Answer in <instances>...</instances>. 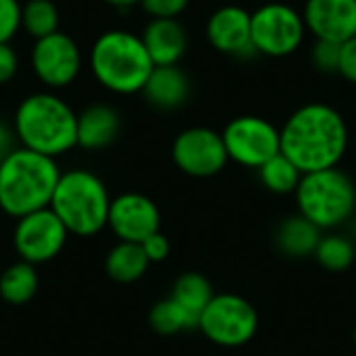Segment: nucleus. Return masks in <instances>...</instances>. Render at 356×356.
Instances as JSON below:
<instances>
[{
    "instance_id": "obj_1",
    "label": "nucleus",
    "mask_w": 356,
    "mask_h": 356,
    "mask_svg": "<svg viewBox=\"0 0 356 356\" xmlns=\"http://www.w3.org/2000/svg\"><path fill=\"white\" fill-rule=\"evenodd\" d=\"M280 140L282 154L302 173H313L340 165L348 148V127L334 106L311 102L290 115Z\"/></svg>"
},
{
    "instance_id": "obj_2",
    "label": "nucleus",
    "mask_w": 356,
    "mask_h": 356,
    "mask_svg": "<svg viewBox=\"0 0 356 356\" xmlns=\"http://www.w3.org/2000/svg\"><path fill=\"white\" fill-rule=\"evenodd\" d=\"M60 169L54 159L17 146L0 163V211L13 219L50 207Z\"/></svg>"
},
{
    "instance_id": "obj_3",
    "label": "nucleus",
    "mask_w": 356,
    "mask_h": 356,
    "mask_svg": "<svg viewBox=\"0 0 356 356\" xmlns=\"http://www.w3.org/2000/svg\"><path fill=\"white\" fill-rule=\"evenodd\" d=\"M19 146L56 159L77 146V113L52 92L25 96L15 113Z\"/></svg>"
},
{
    "instance_id": "obj_4",
    "label": "nucleus",
    "mask_w": 356,
    "mask_h": 356,
    "mask_svg": "<svg viewBox=\"0 0 356 356\" xmlns=\"http://www.w3.org/2000/svg\"><path fill=\"white\" fill-rule=\"evenodd\" d=\"M90 69L108 92L136 94L144 90L154 63L140 35L125 29H108L92 44Z\"/></svg>"
},
{
    "instance_id": "obj_5",
    "label": "nucleus",
    "mask_w": 356,
    "mask_h": 356,
    "mask_svg": "<svg viewBox=\"0 0 356 356\" xmlns=\"http://www.w3.org/2000/svg\"><path fill=\"white\" fill-rule=\"evenodd\" d=\"M111 196L104 181L88 169L60 173L50 209L71 236L92 238L108 225Z\"/></svg>"
},
{
    "instance_id": "obj_6",
    "label": "nucleus",
    "mask_w": 356,
    "mask_h": 356,
    "mask_svg": "<svg viewBox=\"0 0 356 356\" xmlns=\"http://www.w3.org/2000/svg\"><path fill=\"white\" fill-rule=\"evenodd\" d=\"M294 196L298 213L321 232L338 229L356 213V184L338 167L305 173Z\"/></svg>"
},
{
    "instance_id": "obj_7",
    "label": "nucleus",
    "mask_w": 356,
    "mask_h": 356,
    "mask_svg": "<svg viewBox=\"0 0 356 356\" xmlns=\"http://www.w3.org/2000/svg\"><path fill=\"white\" fill-rule=\"evenodd\" d=\"M198 330L217 346L238 348L257 336L259 313L257 307L240 294H215L198 317Z\"/></svg>"
},
{
    "instance_id": "obj_8",
    "label": "nucleus",
    "mask_w": 356,
    "mask_h": 356,
    "mask_svg": "<svg viewBox=\"0 0 356 356\" xmlns=\"http://www.w3.org/2000/svg\"><path fill=\"white\" fill-rule=\"evenodd\" d=\"M252 46L259 54L282 58L296 52L305 40V17L282 2H269L250 13Z\"/></svg>"
},
{
    "instance_id": "obj_9",
    "label": "nucleus",
    "mask_w": 356,
    "mask_h": 356,
    "mask_svg": "<svg viewBox=\"0 0 356 356\" xmlns=\"http://www.w3.org/2000/svg\"><path fill=\"white\" fill-rule=\"evenodd\" d=\"M221 136L229 161L248 169H261L269 159L282 152L280 129L257 115L232 119Z\"/></svg>"
},
{
    "instance_id": "obj_10",
    "label": "nucleus",
    "mask_w": 356,
    "mask_h": 356,
    "mask_svg": "<svg viewBox=\"0 0 356 356\" xmlns=\"http://www.w3.org/2000/svg\"><path fill=\"white\" fill-rule=\"evenodd\" d=\"M69 236L71 234L67 232L63 221L48 207L17 219L13 232V246L21 261L42 265L63 252Z\"/></svg>"
},
{
    "instance_id": "obj_11",
    "label": "nucleus",
    "mask_w": 356,
    "mask_h": 356,
    "mask_svg": "<svg viewBox=\"0 0 356 356\" xmlns=\"http://www.w3.org/2000/svg\"><path fill=\"white\" fill-rule=\"evenodd\" d=\"M171 159L190 177H213L229 163L223 136L211 127H188L173 140Z\"/></svg>"
},
{
    "instance_id": "obj_12",
    "label": "nucleus",
    "mask_w": 356,
    "mask_h": 356,
    "mask_svg": "<svg viewBox=\"0 0 356 356\" xmlns=\"http://www.w3.org/2000/svg\"><path fill=\"white\" fill-rule=\"evenodd\" d=\"M31 69L46 88H67L81 71L79 46L63 31L40 38L31 48Z\"/></svg>"
},
{
    "instance_id": "obj_13",
    "label": "nucleus",
    "mask_w": 356,
    "mask_h": 356,
    "mask_svg": "<svg viewBox=\"0 0 356 356\" xmlns=\"http://www.w3.org/2000/svg\"><path fill=\"white\" fill-rule=\"evenodd\" d=\"M106 227L119 242L142 244L148 236L161 232V211L148 196L125 192L111 200Z\"/></svg>"
},
{
    "instance_id": "obj_14",
    "label": "nucleus",
    "mask_w": 356,
    "mask_h": 356,
    "mask_svg": "<svg viewBox=\"0 0 356 356\" xmlns=\"http://www.w3.org/2000/svg\"><path fill=\"white\" fill-rule=\"evenodd\" d=\"M207 38L215 50L229 56H248L257 52L252 46L250 13L236 4H225L209 17Z\"/></svg>"
},
{
    "instance_id": "obj_15",
    "label": "nucleus",
    "mask_w": 356,
    "mask_h": 356,
    "mask_svg": "<svg viewBox=\"0 0 356 356\" xmlns=\"http://www.w3.org/2000/svg\"><path fill=\"white\" fill-rule=\"evenodd\" d=\"M302 17L317 40L342 44L356 35V0H307Z\"/></svg>"
},
{
    "instance_id": "obj_16",
    "label": "nucleus",
    "mask_w": 356,
    "mask_h": 356,
    "mask_svg": "<svg viewBox=\"0 0 356 356\" xmlns=\"http://www.w3.org/2000/svg\"><path fill=\"white\" fill-rule=\"evenodd\" d=\"M140 38L154 67L177 65L188 48V33L177 19H150Z\"/></svg>"
},
{
    "instance_id": "obj_17",
    "label": "nucleus",
    "mask_w": 356,
    "mask_h": 356,
    "mask_svg": "<svg viewBox=\"0 0 356 356\" xmlns=\"http://www.w3.org/2000/svg\"><path fill=\"white\" fill-rule=\"evenodd\" d=\"M121 129L119 113L108 104H90L77 113V146L83 150L108 148Z\"/></svg>"
},
{
    "instance_id": "obj_18",
    "label": "nucleus",
    "mask_w": 356,
    "mask_h": 356,
    "mask_svg": "<svg viewBox=\"0 0 356 356\" xmlns=\"http://www.w3.org/2000/svg\"><path fill=\"white\" fill-rule=\"evenodd\" d=\"M190 90V79L177 65H161L152 69L142 94L154 108L173 111L186 104Z\"/></svg>"
},
{
    "instance_id": "obj_19",
    "label": "nucleus",
    "mask_w": 356,
    "mask_h": 356,
    "mask_svg": "<svg viewBox=\"0 0 356 356\" xmlns=\"http://www.w3.org/2000/svg\"><path fill=\"white\" fill-rule=\"evenodd\" d=\"M321 236L323 232L298 213V215L286 217L280 223L275 232V244L282 254L290 259H305V257L315 254Z\"/></svg>"
},
{
    "instance_id": "obj_20",
    "label": "nucleus",
    "mask_w": 356,
    "mask_h": 356,
    "mask_svg": "<svg viewBox=\"0 0 356 356\" xmlns=\"http://www.w3.org/2000/svg\"><path fill=\"white\" fill-rule=\"evenodd\" d=\"M148 267L150 261L142 244L136 242H117L104 259V271L117 284H134L142 280Z\"/></svg>"
},
{
    "instance_id": "obj_21",
    "label": "nucleus",
    "mask_w": 356,
    "mask_h": 356,
    "mask_svg": "<svg viewBox=\"0 0 356 356\" xmlns=\"http://www.w3.org/2000/svg\"><path fill=\"white\" fill-rule=\"evenodd\" d=\"M40 288V277L35 265L17 261L0 273V298L6 305L21 307L27 305Z\"/></svg>"
},
{
    "instance_id": "obj_22",
    "label": "nucleus",
    "mask_w": 356,
    "mask_h": 356,
    "mask_svg": "<svg viewBox=\"0 0 356 356\" xmlns=\"http://www.w3.org/2000/svg\"><path fill=\"white\" fill-rule=\"evenodd\" d=\"M213 296H215L213 284L207 280V275H202L198 271L181 273L171 288V298L175 302H179L196 319L207 309V305L213 300Z\"/></svg>"
},
{
    "instance_id": "obj_23",
    "label": "nucleus",
    "mask_w": 356,
    "mask_h": 356,
    "mask_svg": "<svg viewBox=\"0 0 356 356\" xmlns=\"http://www.w3.org/2000/svg\"><path fill=\"white\" fill-rule=\"evenodd\" d=\"M315 261L330 273H342L348 271L356 261V246L353 238L340 232H330L323 234L317 250H315Z\"/></svg>"
},
{
    "instance_id": "obj_24",
    "label": "nucleus",
    "mask_w": 356,
    "mask_h": 356,
    "mask_svg": "<svg viewBox=\"0 0 356 356\" xmlns=\"http://www.w3.org/2000/svg\"><path fill=\"white\" fill-rule=\"evenodd\" d=\"M148 323L161 336H175L186 330H198V319L194 315H190L171 296L152 305V309L148 313Z\"/></svg>"
},
{
    "instance_id": "obj_25",
    "label": "nucleus",
    "mask_w": 356,
    "mask_h": 356,
    "mask_svg": "<svg viewBox=\"0 0 356 356\" xmlns=\"http://www.w3.org/2000/svg\"><path fill=\"white\" fill-rule=\"evenodd\" d=\"M302 171L286 156V154H275L273 159H269L261 169H259V177L261 184L273 192V194H294L300 179H302Z\"/></svg>"
},
{
    "instance_id": "obj_26",
    "label": "nucleus",
    "mask_w": 356,
    "mask_h": 356,
    "mask_svg": "<svg viewBox=\"0 0 356 356\" xmlns=\"http://www.w3.org/2000/svg\"><path fill=\"white\" fill-rule=\"evenodd\" d=\"M21 29L40 40L58 31V10L52 0H27L21 4Z\"/></svg>"
},
{
    "instance_id": "obj_27",
    "label": "nucleus",
    "mask_w": 356,
    "mask_h": 356,
    "mask_svg": "<svg viewBox=\"0 0 356 356\" xmlns=\"http://www.w3.org/2000/svg\"><path fill=\"white\" fill-rule=\"evenodd\" d=\"M21 29V4L19 0H0V44L10 40Z\"/></svg>"
},
{
    "instance_id": "obj_28",
    "label": "nucleus",
    "mask_w": 356,
    "mask_h": 356,
    "mask_svg": "<svg viewBox=\"0 0 356 356\" xmlns=\"http://www.w3.org/2000/svg\"><path fill=\"white\" fill-rule=\"evenodd\" d=\"M340 46L336 42L317 40L313 46V65L323 73H338L340 67Z\"/></svg>"
},
{
    "instance_id": "obj_29",
    "label": "nucleus",
    "mask_w": 356,
    "mask_h": 356,
    "mask_svg": "<svg viewBox=\"0 0 356 356\" xmlns=\"http://www.w3.org/2000/svg\"><path fill=\"white\" fill-rule=\"evenodd\" d=\"M190 0H140L150 19H177L186 10Z\"/></svg>"
},
{
    "instance_id": "obj_30",
    "label": "nucleus",
    "mask_w": 356,
    "mask_h": 356,
    "mask_svg": "<svg viewBox=\"0 0 356 356\" xmlns=\"http://www.w3.org/2000/svg\"><path fill=\"white\" fill-rule=\"evenodd\" d=\"M142 248H144V252H146V257H148L150 263H163V261L169 257V252H171L169 238H167L165 234H161V232L148 236V238L142 242Z\"/></svg>"
},
{
    "instance_id": "obj_31",
    "label": "nucleus",
    "mask_w": 356,
    "mask_h": 356,
    "mask_svg": "<svg viewBox=\"0 0 356 356\" xmlns=\"http://www.w3.org/2000/svg\"><path fill=\"white\" fill-rule=\"evenodd\" d=\"M338 73L350 81L356 83V35L342 42L340 46V67H338Z\"/></svg>"
},
{
    "instance_id": "obj_32",
    "label": "nucleus",
    "mask_w": 356,
    "mask_h": 356,
    "mask_svg": "<svg viewBox=\"0 0 356 356\" xmlns=\"http://www.w3.org/2000/svg\"><path fill=\"white\" fill-rule=\"evenodd\" d=\"M19 71V56L10 44H0V86L8 83Z\"/></svg>"
},
{
    "instance_id": "obj_33",
    "label": "nucleus",
    "mask_w": 356,
    "mask_h": 356,
    "mask_svg": "<svg viewBox=\"0 0 356 356\" xmlns=\"http://www.w3.org/2000/svg\"><path fill=\"white\" fill-rule=\"evenodd\" d=\"M15 131L4 123V121H0V163L17 148L15 146Z\"/></svg>"
},
{
    "instance_id": "obj_34",
    "label": "nucleus",
    "mask_w": 356,
    "mask_h": 356,
    "mask_svg": "<svg viewBox=\"0 0 356 356\" xmlns=\"http://www.w3.org/2000/svg\"><path fill=\"white\" fill-rule=\"evenodd\" d=\"M102 2H106V4H111L115 8H129V6L140 4V0H102Z\"/></svg>"
},
{
    "instance_id": "obj_35",
    "label": "nucleus",
    "mask_w": 356,
    "mask_h": 356,
    "mask_svg": "<svg viewBox=\"0 0 356 356\" xmlns=\"http://www.w3.org/2000/svg\"><path fill=\"white\" fill-rule=\"evenodd\" d=\"M355 342H356V325H355Z\"/></svg>"
}]
</instances>
